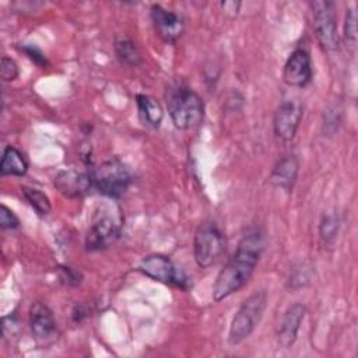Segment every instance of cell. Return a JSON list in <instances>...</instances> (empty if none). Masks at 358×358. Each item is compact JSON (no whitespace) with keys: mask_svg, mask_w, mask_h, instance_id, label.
I'll return each mask as SVG.
<instances>
[{"mask_svg":"<svg viewBox=\"0 0 358 358\" xmlns=\"http://www.w3.org/2000/svg\"><path fill=\"white\" fill-rule=\"evenodd\" d=\"M264 246L266 236L260 228H249L242 235L235 253L215 278L213 287V298L215 302L228 298L248 284L264 252Z\"/></svg>","mask_w":358,"mask_h":358,"instance_id":"cell-1","label":"cell"},{"mask_svg":"<svg viewBox=\"0 0 358 358\" xmlns=\"http://www.w3.org/2000/svg\"><path fill=\"white\" fill-rule=\"evenodd\" d=\"M166 109L173 126L189 130L199 126L204 117V102L201 96L183 83L169 84L165 90Z\"/></svg>","mask_w":358,"mask_h":358,"instance_id":"cell-2","label":"cell"},{"mask_svg":"<svg viewBox=\"0 0 358 358\" xmlns=\"http://www.w3.org/2000/svg\"><path fill=\"white\" fill-rule=\"evenodd\" d=\"M123 227V217L119 206L101 204L95 208L90 229L85 236V249L90 252L106 249L113 245Z\"/></svg>","mask_w":358,"mask_h":358,"instance_id":"cell-3","label":"cell"},{"mask_svg":"<svg viewBox=\"0 0 358 358\" xmlns=\"http://www.w3.org/2000/svg\"><path fill=\"white\" fill-rule=\"evenodd\" d=\"M267 306V292L264 289L249 295L236 310L228 333V343L238 345L246 340L260 323Z\"/></svg>","mask_w":358,"mask_h":358,"instance_id":"cell-4","label":"cell"},{"mask_svg":"<svg viewBox=\"0 0 358 358\" xmlns=\"http://www.w3.org/2000/svg\"><path fill=\"white\" fill-rule=\"evenodd\" d=\"M94 187L105 197L117 199L131 185L133 173L130 168L117 157L103 161L101 165L91 168Z\"/></svg>","mask_w":358,"mask_h":358,"instance_id":"cell-5","label":"cell"},{"mask_svg":"<svg viewBox=\"0 0 358 358\" xmlns=\"http://www.w3.org/2000/svg\"><path fill=\"white\" fill-rule=\"evenodd\" d=\"M227 249V238L214 221L201 222L193 239V256L200 268L214 266Z\"/></svg>","mask_w":358,"mask_h":358,"instance_id":"cell-6","label":"cell"},{"mask_svg":"<svg viewBox=\"0 0 358 358\" xmlns=\"http://www.w3.org/2000/svg\"><path fill=\"white\" fill-rule=\"evenodd\" d=\"M138 270L158 282L176 287L183 291H187L192 285L190 278L168 256L161 253H152L143 257Z\"/></svg>","mask_w":358,"mask_h":358,"instance_id":"cell-7","label":"cell"},{"mask_svg":"<svg viewBox=\"0 0 358 358\" xmlns=\"http://www.w3.org/2000/svg\"><path fill=\"white\" fill-rule=\"evenodd\" d=\"M310 8L313 14V29L320 48L327 53L337 52L340 41L337 34L336 4L327 0L312 1Z\"/></svg>","mask_w":358,"mask_h":358,"instance_id":"cell-8","label":"cell"},{"mask_svg":"<svg viewBox=\"0 0 358 358\" xmlns=\"http://www.w3.org/2000/svg\"><path fill=\"white\" fill-rule=\"evenodd\" d=\"M302 115L303 108L301 102L295 99L281 102L277 106L273 117V129L277 138H280L284 143L291 141L296 134V130L302 120Z\"/></svg>","mask_w":358,"mask_h":358,"instance_id":"cell-9","label":"cell"},{"mask_svg":"<svg viewBox=\"0 0 358 358\" xmlns=\"http://www.w3.org/2000/svg\"><path fill=\"white\" fill-rule=\"evenodd\" d=\"M150 18L155 34L165 43H175L183 35L185 21L179 14L166 10L159 4H152L150 8Z\"/></svg>","mask_w":358,"mask_h":358,"instance_id":"cell-10","label":"cell"},{"mask_svg":"<svg viewBox=\"0 0 358 358\" xmlns=\"http://www.w3.org/2000/svg\"><path fill=\"white\" fill-rule=\"evenodd\" d=\"M312 80L310 55L303 48H296L285 60L282 69V81L288 87L303 88Z\"/></svg>","mask_w":358,"mask_h":358,"instance_id":"cell-11","label":"cell"},{"mask_svg":"<svg viewBox=\"0 0 358 358\" xmlns=\"http://www.w3.org/2000/svg\"><path fill=\"white\" fill-rule=\"evenodd\" d=\"M55 187L64 197L77 199L85 196L91 187H94L91 169L77 171V169H62L56 173L53 179Z\"/></svg>","mask_w":358,"mask_h":358,"instance_id":"cell-12","label":"cell"},{"mask_svg":"<svg viewBox=\"0 0 358 358\" xmlns=\"http://www.w3.org/2000/svg\"><path fill=\"white\" fill-rule=\"evenodd\" d=\"M29 327L36 340L46 341L56 336L57 326L56 319L53 316L52 309L41 302L36 301L29 308Z\"/></svg>","mask_w":358,"mask_h":358,"instance_id":"cell-13","label":"cell"},{"mask_svg":"<svg viewBox=\"0 0 358 358\" xmlns=\"http://www.w3.org/2000/svg\"><path fill=\"white\" fill-rule=\"evenodd\" d=\"M305 313H306V306L301 302H295L287 308L277 333L278 344L281 347L289 348L295 343L301 323L305 317Z\"/></svg>","mask_w":358,"mask_h":358,"instance_id":"cell-14","label":"cell"},{"mask_svg":"<svg viewBox=\"0 0 358 358\" xmlns=\"http://www.w3.org/2000/svg\"><path fill=\"white\" fill-rule=\"evenodd\" d=\"M299 173V159L294 154L284 155L273 166L268 175V183L282 190H292Z\"/></svg>","mask_w":358,"mask_h":358,"instance_id":"cell-15","label":"cell"},{"mask_svg":"<svg viewBox=\"0 0 358 358\" xmlns=\"http://www.w3.org/2000/svg\"><path fill=\"white\" fill-rule=\"evenodd\" d=\"M136 103L143 124L154 130L159 129L164 119V109L161 103L154 96L147 94H137Z\"/></svg>","mask_w":358,"mask_h":358,"instance_id":"cell-16","label":"cell"},{"mask_svg":"<svg viewBox=\"0 0 358 358\" xmlns=\"http://www.w3.org/2000/svg\"><path fill=\"white\" fill-rule=\"evenodd\" d=\"M28 172V161L25 155L14 145H7L0 161L1 176H24Z\"/></svg>","mask_w":358,"mask_h":358,"instance_id":"cell-17","label":"cell"},{"mask_svg":"<svg viewBox=\"0 0 358 358\" xmlns=\"http://www.w3.org/2000/svg\"><path fill=\"white\" fill-rule=\"evenodd\" d=\"M113 50H115L116 59L127 67H137L143 62L140 49L130 38H126V36L116 38L113 42Z\"/></svg>","mask_w":358,"mask_h":358,"instance_id":"cell-18","label":"cell"},{"mask_svg":"<svg viewBox=\"0 0 358 358\" xmlns=\"http://www.w3.org/2000/svg\"><path fill=\"white\" fill-rule=\"evenodd\" d=\"M21 193L24 194V197L27 199L29 206L36 211L38 215L45 217L50 213V210H52L50 199L42 190L29 187V186H21Z\"/></svg>","mask_w":358,"mask_h":358,"instance_id":"cell-19","label":"cell"},{"mask_svg":"<svg viewBox=\"0 0 358 358\" xmlns=\"http://www.w3.org/2000/svg\"><path fill=\"white\" fill-rule=\"evenodd\" d=\"M313 278V267L306 263H301L299 266L294 267L289 273L287 287L289 289H299L306 287Z\"/></svg>","mask_w":358,"mask_h":358,"instance_id":"cell-20","label":"cell"},{"mask_svg":"<svg viewBox=\"0 0 358 358\" xmlns=\"http://www.w3.org/2000/svg\"><path fill=\"white\" fill-rule=\"evenodd\" d=\"M340 229V218L336 214H324L319 224V236L322 242L330 243L336 239Z\"/></svg>","mask_w":358,"mask_h":358,"instance_id":"cell-21","label":"cell"},{"mask_svg":"<svg viewBox=\"0 0 358 358\" xmlns=\"http://www.w3.org/2000/svg\"><path fill=\"white\" fill-rule=\"evenodd\" d=\"M341 124V109L337 106H330L323 113V133L326 136H333Z\"/></svg>","mask_w":358,"mask_h":358,"instance_id":"cell-22","label":"cell"},{"mask_svg":"<svg viewBox=\"0 0 358 358\" xmlns=\"http://www.w3.org/2000/svg\"><path fill=\"white\" fill-rule=\"evenodd\" d=\"M344 39L347 45L354 50L357 46V15L354 8H348L344 20Z\"/></svg>","mask_w":358,"mask_h":358,"instance_id":"cell-23","label":"cell"},{"mask_svg":"<svg viewBox=\"0 0 358 358\" xmlns=\"http://www.w3.org/2000/svg\"><path fill=\"white\" fill-rule=\"evenodd\" d=\"M59 278L60 281L67 287H77L83 282V273L78 268H74L71 266H59Z\"/></svg>","mask_w":358,"mask_h":358,"instance_id":"cell-24","label":"cell"},{"mask_svg":"<svg viewBox=\"0 0 358 358\" xmlns=\"http://www.w3.org/2000/svg\"><path fill=\"white\" fill-rule=\"evenodd\" d=\"M20 74L18 64L14 59L8 56H3L0 60V77L3 81H14Z\"/></svg>","mask_w":358,"mask_h":358,"instance_id":"cell-25","label":"cell"},{"mask_svg":"<svg viewBox=\"0 0 358 358\" xmlns=\"http://www.w3.org/2000/svg\"><path fill=\"white\" fill-rule=\"evenodd\" d=\"M18 49L21 52H24L36 66H39L42 69H45L49 64L48 57L45 56V53L38 46H35V45H22Z\"/></svg>","mask_w":358,"mask_h":358,"instance_id":"cell-26","label":"cell"},{"mask_svg":"<svg viewBox=\"0 0 358 358\" xmlns=\"http://www.w3.org/2000/svg\"><path fill=\"white\" fill-rule=\"evenodd\" d=\"M0 227L3 229H15L20 227V220L6 204L0 206Z\"/></svg>","mask_w":358,"mask_h":358,"instance_id":"cell-27","label":"cell"},{"mask_svg":"<svg viewBox=\"0 0 358 358\" xmlns=\"http://www.w3.org/2000/svg\"><path fill=\"white\" fill-rule=\"evenodd\" d=\"M87 316V310L81 305H76L74 309L71 310V317L74 322H81L83 317Z\"/></svg>","mask_w":358,"mask_h":358,"instance_id":"cell-28","label":"cell"},{"mask_svg":"<svg viewBox=\"0 0 358 358\" xmlns=\"http://www.w3.org/2000/svg\"><path fill=\"white\" fill-rule=\"evenodd\" d=\"M221 7L224 8V11H232L235 15L241 7V3L239 1H224L221 3Z\"/></svg>","mask_w":358,"mask_h":358,"instance_id":"cell-29","label":"cell"}]
</instances>
